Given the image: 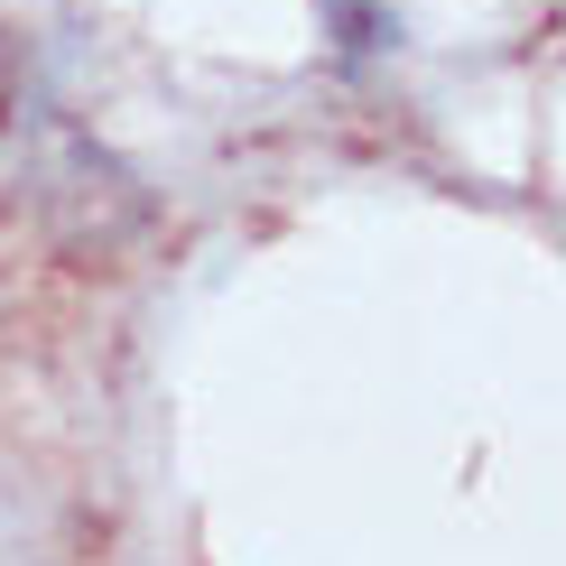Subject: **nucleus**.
Here are the masks:
<instances>
[]
</instances>
